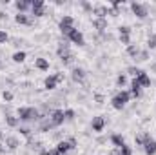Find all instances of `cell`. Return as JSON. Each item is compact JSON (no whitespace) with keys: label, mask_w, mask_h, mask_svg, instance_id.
I'll return each instance as SVG.
<instances>
[{"label":"cell","mask_w":156,"mask_h":155,"mask_svg":"<svg viewBox=\"0 0 156 155\" xmlns=\"http://www.w3.org/2000/svg\"><path fill=\"white\" fill-rule=\"evenodd\" d=\"M56 152H60V153H67L69 150H73L71 148V144H69V141H60L58 144H56V148H55Z\"/></svg>","instance_id":"obj_17"},{"label":"cell","mask_w":156,"mask_h":155,"mask_svg":"<svg viewBox=\"0 0 156 155\" xmlns=\"http://www.w3.org/2000/svg\"><path fill=\"white\" fill-rule=\"evenodd\" d=\"M55 78H56V82H58V84H60V82H64V73H62V71L55 73Z\"/></svg>","instance_id":"obj_46"},{"label":"cell","mask_w":156,"mask_h":155,"mask_svg":"<svg viewBox=\"0 0 156 155\" xmlns=\"http://www.w3.org/2000/svg\"><path fill=\"white\" fill-rule=\"evenodd\" d=\"M82 7H83V11H87V13H93V4H89V2H82Z\"/></svg>","instance_id":"obj_37"},{"label":"cell","mask_w":156,"mask_h":155,"mask_svg":"<svg viewBox=\"0 0 156 155\" xmlns=\"http://www.w3.org/2000/svg\"><path fill=\"white\" fill-rule=\"evenodd\" d=\"M107 15H111V17H118L120 11H118V9H113V7H109V9H107Z\"/></svg>","instance_id":"obj_45"},{"label":"cell","mask_w":156,"mask_h":155,"mask_svg":"<svg viewBox=\"0 0 156 155\" xmlns=\"http://www.w3.org/2000/svg\"><path fill=\"white\" fill-rule=\"evenodd\" d=\"M94 100H96L98 104H102V102H104L105 99H104V95H102V93H96V95H94Z\"/></svg>","instance_id":"obj_47"},{"label":"cell","mask_w":156,"mask_h":155,"mask_svg":"<svg viewBox=\"0 0 156 155\" xmlns=\"http://www.w3.org/2000/svg\"><path fill=\"white\" fill-rule=\"evenodd\" d=\"M2 99H4L5 102H11V100L15 99V95H13L11 91H4V93H2Z\"/></svg>","instance_id":"obj_34"},{"label":"cell","mask_w":156,"mask_h":155,"mask_svg":"<svg viewBox=\"0 0 156 155\" xmlns=\"http://www.w3.org/2000/svg\"><path fill=\"white\" fill-rule=\"evenodd\" d=\"M22 44V40H18V39H13V46H20Z\"/></svg>","instance_id":"obj_50"},{"label":"cell","mask_w":156,"mask_h":155,"mask_svg":"<svg viewBox=\"0 0 156 155\" xmlns=\"http://www.w3.org/2000/svg\"><path fill=\"white\" fill-rule=\"evenodd\" d=\"M125 84H127V77H125V75H118V77H116V86L123 88Z\"/></svg>","instance_id":"obj_33"},{"label":"cell","mask_w":156,"mask_h":155,"mask_svg":"<svg viewBox=\"0 0 156 155\" xmlns=\"http://www.w3.org/2000/svg\"><path fill=\"white\" fill-rule=\"evenodd\" d=\"M71 51H69V44H67V40H64V42H60L58 44V47H56V55L60 57V59H64L66 55H69Z\"/></svg>","instance_id":"obj_11"},{"label":"cell","mask_w":156,"mask_h":155,"mask_svg":"<svg viewBox=\"0 0 156 155\" xmlns=\"http://www.w3.org/2000/svg\"><path fill=\"white\" fill-rule=\"evenodd\" d=\"M58 28H60V33H62L64 37H69V35H71V31L75 29V28H67V26H58Z\"/></svg>","instance_id":"obj_32"},{"label":"cell","mask_w":156,"mask_h":155,"mask_svg":"<svg viewBox=\"0 0 156 155\" xmlns=\"http://www.w3.org/2000/svg\"><path fill=\"white\" fill-rule=\"evenodd\" d=\"M15 22H16V24H22V26H31V18H29L26 13L15 15Z\"/></svg>","instance_id":"obj_14"},{"label":"cell","mask_w":156,"mask_h":155,"mask_svg":"<svg viewBox=\"0 0 156 155\" xmlns=\"http://www.w3.org/2000/svg\"><path fill=\"white\" fill-rule=\"evenodd\" d=\"M147 59H149V49H140V53L136 55L134 60H136V62H145Z\"/></svg>","instance_id":"obj_27"},{"label":"cell","mask_w":156,"mask_h":155,"mask_svg":"<svg viewBox=\"0 0 156 155\" xmlns=\"http://www.w3.org/2000/svg\"><path fill=\"white\" fill-rule=\"evenodd\" d=\"M56 84H58V82H56L55 75H51V77H47L45 80H44V86H45V89H49V91H51V89H55V88H56Z\"/></svg>","instance_id":"obj_21"},{"label":"cell","mask_w":156,"mask_h":155,"mask_svg":"<svg viewBox=\"0 0 156 155\" xmlns=\"http://www.w3.org/2000/svg\"><path fill=\"white\" fill-rule=\"evenodd\" d=\"M58 155H66V153H60V152H58Z\"/></svg>","instance_id":"obj_54"},{"label":"cell","mask_w":156,"mask_h":155,"mask_svg":"<svg viewBox=\"0 0 156 155\" xmlns=\"http://www.w3.org/2000/svg\"><path fill=\"white\" fill-rule=\"evenodd\" d=\"M147 49H156V35H151L147 39Z\"/></svg>","instance_id":"obj_31"},{"label":"cell","mask_w":156,"mask_h":155,"mask_svg":"<svg viewBox=\"0 0 156 155\" xmlns=\"http://www.w3.org/2000/svg\"><path fill=\"white\" fill-rule=\"evenodd\" d=\"M127 73H129V75H133V77L136 78L140 73H142V70H140V68H136V66H131V68H127Z\"/></svg>","instance_id":"obj_30"},{"label":"cell","mask_w":156,"mask_h":155,"mask_svg":"<svg viewBox=\"0 0 156 155\" xmlns=\"http://www.w3.org/2000/svg\"><path fill=\"white\" fill-rule=\"evenodd\" d=\"M53 128H55V124L51 122V119H49V117L40 120V131H44V133H45V131H51Z\"/></svg>","instance_id":"obj_15"},{"label":"cell","mask_w":156,"mask_h":155,"mask_svg":"<svg viewBox=\"0 0 156 155\" xmlns=\"http://www.w3.org/2000/svg\"><path fill=\"white\" fill-rule=\"evenodd\" d=\"M16 117H18L20 120H24V122H29V120H42V115H40L38 108H27V106L18 108Z\"/></svg>","instance_id":"obj_1"},{"label":"cell","mask_w":156,"mask_h":155,"mask_svg":"<svg viewBox=\"0 0 156 155\" xmlns=\"http://www.w3.org/2000/svg\"><path fill=\"white\" fill-rule=\"evenodd\" d=\"M2 139H4V133H2V131H0V141H2Z\"/></svg>","instance_id":"obj_53"},{"label":"cell","mask_w":156,"mask_h":155,"mask_svg":"<svg viewBox=\"0 0 156 155\" xmlns=\"http://www.w3.org/2000/svg\"><path fill=\"white\" fill-rule=\"evenodd\" d=\"M4 153H5V150H4V148L0 146V155H4Z\"/></svg>","instance_id":"obj_52"},{"label":"cell","mask_w":156,"mask_h":155,"mask_svg":"<svg viewBox=\"0 0 156 155\" xmlns=\"http://www.w3.org/2000/svg\"><path fill=\"white\" fill-rule=\"evenodd\" d=\"M109 155H122V150H120V148H113Z\"/></svg>","instance_id":"obj_48"},{"label":"cell","mask_w":156,"mask_h":155,"mask_svg":"<svg viewBox=\"0 0 156 155\" xmlns=\"http://www.w3.org/2000/svg\"><path fill=\"white\" fill-rule=\"evenodd\" d=\"M129 99H131V93H129V91H120L118 95H115V97H113L111 104H113V108H115V110L122 112V110L125 108V104L129 102Z\"/></svg>","instance_id":"obj_2"},{"label":"cell","mask_w":156,"mask_h":155,"mask_svg":"<svg viewBox=\"0 0 156 155\" xmlns=\"http://www.w3.org/2000/svg\"><path fill=\"white\" fill-rule=\"evenodd\" d=\"M35 68L40 70V71H47V70H49V62H47V59H37V60H35Z\"/></svg>","instance_id":"obj_20"},{"label":"cell","mask_w":156,"mask_h":155,"mask_svg":"<svg viewBox=\"0 0 156 155\" xmlns=\"http://www.w3.org/2000/svg\"><path fill=\"white\" fill-rule=\"evenodd\" d=\"M15 7L18 9V13H24L27 7H31V0H16L15 2Z\"/></svg>","instance_id":"obj_16"},{"label":"cell","mask_w":156,"mask_h":155,"mask_svg":"<svg viewBox=\"0 0 156 155\" xmlns=\"http://www.w3.org/2000/svg\"><path fill=\"white\" fill-rule=\"evenodd\" d=\"M120 42L125 46H131V35H120Z\"/></svg>","instance_id":"obj_36"},{"label":"cell","mask_w":156,"mask_h":155,"mask_svg":"<svg viewBox=\"0 0 156 155\" xmlns=\"http://www.w3.org/2000/svg\"><path fill=\"white\" fill-rule=\"evenodd\" d=\"M107 6H102V4H96L93 6V15H96V18H105L107 17Z\"/></svg>","instance_id":"obj_8"},{"label":"cell","mask_w":156,"mask_h":155,"mask_svg":"<svg viewBox=\"0 0 156 155\" xmlns=\"http://www.w3.org/2000/svg\"><path fill=\"white\" fill-rule=\"evenodd\" d=\"M93 28L98 31V33H104L107 29V20L105 18H93Z\"/></svg>","instance_id":"obj_9"},{"label":"cell","mask_w":156,"mask_h":155,"mask_svg":"<svg viewBox=\"0 0 156 155\" xmlns=\"http://www.w3.org/2000/svg\"><path fill=\"white\" fill-rule=\"evenodd\" d=\"M91 128H93V131H96V133L104 131V128H105V117H102V115L93 117V120H91Z\"/></svg>","instance_id":"obj_5"},{"label":"cell","mask_w":156,"mask_h":155,"mask_svg":"<svg viewBox=\"0 0 156 155\" xmlns=\"http://www.w3.org/2000/svg\"><path fill=\"white\" fill-rule=\"evenodd\" d=\"M111 142L115 144V148H123V146H125V139H123L122 135H118V133L111 135Z\"/></svg>","instance_id":"obj_18"},{"label":"cell","mask_w":156,"mask_h":155,"mask_svg":"<svg viewBox=\"0 0 156 155\" xmlns=\"http://www.w3.org/2000/svg\"><path fill=\"white\" fill-rule=\"evenodd\" d=\"M64 115H66V120H73L76 113H75V110H66V112H64Z\"/></svg>","instance_id":"obj_35"},{"label":"cell","mask_w":156,"mask_h":155,"mask_svg":"<svg viewBox=\"0 0 156 155\" xmlns=\"http://www.w3.org/2000/svg\"><path fill=\"white\" fill-rule=\"evenodd\" d=\"M5 124L9 126V128H16L18 124H20V119L15 115H5Z\"/></svg>","instance_id":"obj_22"},{"label":"cell","mask_w":156,"mask_h":155,"mask_svg":"<svg viewBox=\"0 0 156 155\" xmlns=\"http://www.w3.org/2000/svg\"><path fill=\"white\" fill-rule=\"evenodd\" d=\"M120 35H131V28L129 26H120Z\"/></svg>","instance_id":"obj_38"},{"label":"cell","mask_w":156,"mask_h":155,"mask_svg":"<svg viewBox=\"0 0 156 155\" xmlns=\"http://www.w3.org/2000/svg\"><path fill=\"white\" fill-rule=\"evenodd\" d=\"M144 150H145V153H147V155H154L156 153V141L151 139V141L144 146Z\"/></svg>","instance_id":"obj_23"},{"label":"cell","mask_w":156,"mask_h":155,"mask_svg":"<svg viewBox=\"0 0 156 155\" xmlns=\"http://www.w3.org/2000/svg\"><path fill=\"white\" fill-rule=\"evenodd\" d=\"M49 119H51V122L55 124V128H56V126H62V124H64V120H66L64 110H53V112H51V115H49Z\"/></svg>","instance_id":"obj_4"},{"label":"cell","mask_w":156,"mask_h":155,"mask_svg":"<svg viewBox=\"0 0 156 155\" xmlns=\"http://www.w3.org/2000/svg\"><path fill=\"white\" fill-rule=\"evenodd\" d=\"M140 93H142V86L138 84L136 78H133V82H131V95L133 97H140Z\"/></svg>","instance_id":"obj_19"},{"label":"cell","mask_w":156,"mask_h":155,"mask_svg":"<svg viewBox=\"0 0 156 155\" xmlns=\"http://www.w3.org/2000/svg\"><path fill=\"white\" fill-rule=\"evenodd\" d=\"M20 133H22L24 137H27V139H31V135H33V131H31L29 128H20Z\"/></svg>","instance_id":"obj_39"},{"label":"cell","mask_w":156,"mask_h":155,"mask_svg":"<svg viewBox=\"0 0 156 155\" xmlns=\"http://www.w3.org/2000/svg\"><path fill=\"white\" fill-rule=\"evenodd\" d=\"M67 39L71 40L73 44H76V46H83V44H85V39H83V35H82V31H78L76 28H75V29L71 31V35H69Z\"/></svg>","instance_id":"obj_6"},{"label":"cell","mask_w":156,"mask_h":155,"mask_svg":"<svg viewBox=\"0 0 156 155\" xmlns=\"http://www.w3.org/2000/svg\"><path fill=\"white\" fill-rule=\"evenodd\" d=\"M26 57H27V53L26 51H16V53H13V62H16V64H20V62H24L26 60Z\"/></svg>","instance_id":"obj_25"},{"label":"cell","mask_w":156,"mask_h":155,"mask_svg":"<svg viewBox=\"0 0 156 155\" xmlns=\"http://www.w3.org/2000/svg\"><path fill=\"white\" fill-rule=\"evenodd\" d=\"M134 141H136L138 146H145V144L151 141V135H149L147 131H142V133H138V135L134 137Z\"/></svg>","instance_id":"obj_12"},{"label":"cell","mask_w":156,"mask_h":155,"mask_svg":"<svg viewBox=\"0 0 156 155\" xmlns=\"http://www.w3.org/2000/svg\"><path fill=\"white\" fill-rule=\"evenodd\" d=\"M140 53V47L136 46V44H131V46H127V55L129 57H133V59H136V55Z\"/></svg>","instance_id":"obj_26"},{"label":"cell","mask_w":156,"mask_h":155,"mask_svg":"<svg viewBox=\"0 0 156 155\" xmlns=\"http://www.w3.org/2000/svg\"><path fill=\"white\" fill-rule=\"evenodd\" d=\"M40 155H58V152L56 150H42Z\"/></svg>","instance_id":"obj_44"},{"label":"cell","mask_w":156,"mask_h":155,"mask_svg":"<svg viewBox=\"0 0 156 155\" xmlns=\"http://www.w3.org/2000/svg\"><path fill=\"white\" fill-rule=\"evenodd\" d=\"M7 40H9V35L5 31H0V44H5Z\"/></svg>","instance_id":"obj_41"},{"label":"cell","mask_w":156,"mask_h":155,"mask_svg":"<svg viewBox=\"0 0 156 155\" xmlns=\"http://www.w3.org/2000/svg\"><path fill=\"white\" fill-rule=\"evenodd\" d=\"M42 7H45V2H44V0H31V11L42 9Z\"/></svg>","instance_id":"obj_28"},{"label":"cell","mask_w":156,"mask_h":155,"mask_svg":"<svg viewBox=\"0 0 156 155\" xmlns=\"http://www.w3.org/2000/svg\"><path fill=\"white\" fill-rule=\"evenodd\" d=\"M18 146H20L18 137H15V135H7V137H5V148H7L9 152H15Z\"/></svg>","instance_id":"obj_7"},{"label":"cell","mask_w":156,"mask_h":155,"mask_svg":"<svg viewBox=\"0 0 156 155\" xmlns=\"http://www.w3.org/2000/svg\"><path fill=\"white\" fill-rule=\"evenodd\" d=\"M120 150H122V155H133V148L127 146V144H125L123 148H120Z\"/></svg>","instance_id":"obj_40"},{"label":"cell","mask_w":156,"mask_h":155,"mask_svg":"<svg viewBox=\"0 0 156 155\" xmlns=\"http://www.w3.org/2000/svg\"><path fill=\"white\" fill-rule=\"evenodd\" d=\"M136 80H138V84H140L142 88H149V86H151V77H149L145 71H142V73L136 77Z\"/></svg>","instance_id":"obj_13"},{"label":"cell","mask_w":156,"mask_h":155,"mask_svg":"<svg viewBox=\"0 0 156 155\" xmlns=\"http://www.w3.org/2000/svg\"><path fill=\"white\" fill-rule=\"evenodd\" d=\"M131 11H133L140 20L147 18V15H149V7H147L145 4H140V2H133V4H131Z\"/></svg>","instance_id":"obj_3"},{"label":"cell","mask_w":156,"mask_h":155,"mask_svg":"<svg viewBox=\"0 0 156 155\" xmlns=\"http://www.w3.org/2000/svg\"><path fill=\"white\" fill-rule=\"evenodd\" d=\"M62 62H64V66H69V64H73L75 62V55L73 53H69V55H66L64 59H60Z\"/></svg>","instance_id":"obj_29"},{"label":"cell","mask_w":156,"mask_h":155,"mask_svg":"<svg viewBox=\"0 0 156 155\" xmlns=\"http://www.w3.org/2000/svg\"><path fill=\"white\" fill-rule=\"evenodd\" d=\"M151 70H153V71H154V73H156V60H154V62H153V66H151Z\"/></svg>","instance_id":"obj_51"},{"label":"cell","mask_w":156,"mask_h":155,"mask_svg":"<svg viewBox=\"0 0 156 155\" xmlns=\"http://www.w3.org/2000/svg\"><path fill=\"white\" fill-rule=\"evenodd\" d=\"M122 4H123V0H111V7H113V9H118Z\"/></svg>","instance_id":"obj_43"},{"label":"cell","mask_w":156,"mask_h":155,"mask_svg":"<svg viewBox=\"0 0 156 155\" xmlns=\"http://www.w3.org/2000/svg\"><path fill=\"white\" fill-rule=\"evenodd\" d=\"M35 17H44L45 15V7H42V9H35V11H31Z\"/></svg>","instance_id":"obj_42"},{"label":"cell","mask_w":156,"mask_h":155,"mask_svg":"<svg viewBox=\"0 0 156 155\" xmlns=\"http://www.w3.org/2000/svg\"><path fill=\"white\" fill-rule=\"evenodd\" d=\"M69 144H71V148H76V139L71 137V139H69Z\"/></svg>","instance_id":"obj_49"},{"label":"cell","mask_w":156,"mask_h":155,"mask_svg":"<svg viewBox=\"0 0 156 155\" xmlns=\"http://www.w3.org/2000/svg\"><path fill=\"white\" fill-rule=\"evenodd\" d=\"M71 78L75 80V82H83L85 80V71L82 70V68H73V71H71Z\"/></svg>","instance_id":"obj_10"},{"label":"cell","mask_w":156,"mask_h":155,"mask_svg":"<svg viewBox=\"0 0 156 155\" xmlns=\"http://www.w3.org/2000/svg\"><path fill=\"white\" fill-rule=\"evenodd\" d=\"M58 26L75 28V18H73V17H69V15H66V17H62V20H60V24H58Z\"/></svg>","instance_id":"obj_24"}]
</instances>
